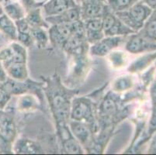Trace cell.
Instances as JSON below:
<instances>
[{"instance_id":"obj_1","label":"cell","mask_w":156,"mask_h":155,"mask_svg":"<svg viewBox=\"0 0 156 155\" xmlns=\"http://www.w3.org/2000/svg\"><path fill=\"white\" fill-rule=\"evenodd\" d=\"M41 79L44 82V94L48 100L56 127L68 125L70 119L72 101L78 95L79 90L68 87L57 72L52 76H41Z\"/></svg>"},{"instance_id":"obj_2","label":"cell","mask_w":156,"mask_h":155,"mask_svg":"<svg viewBox=\"0 0 156 155\" xmlns=\"http://www.w3.org/2000/svg\"><path fill=\"white\" fill-rule=\"evenodd\" d=\"M128 109L124 105L122 94L109 90L98 102L97 118L100 130L114 128L120 122L127 118Z\"/></svg>"},{"instance_id":"obj_3","label":"cell","mask_w":156,"mask_h":155,"mask_svg":"<svg viewBox=\"0 0 156 155\" xmlns=\"http://www.w3.org/2000/svg\"><path fill=\"white\" fill-rule=\"evenodd\" d=\"M98 103L90 96H75L72 101L70 119L86 123L93 129L96 136L100 130L97 118Z\"/></svg>"},{"instance_id":"obj_4","label":"cell","mask_w":156,"mask_h":155,"mask_svg":"<svg viewBox=\"0 0 156 155\" xmlns=\"http://www.w3.org/2000/svg\"><path fill=\"white\" fill-rule=\"evenodd\" d=\"M69 58L68 72L64 83L68 87L76 89L87 78L91 68L89 50L68 55Z\"/></svg>"},{"instance_id":"obj_5","label":"cell","mask_w":156,"mask_h":155,"mask_svg":"<svg viewBox=\"0 0 156 155\" xmlns=\"http://www.w3.org/2000/svg\"><path fill=\"white\" fill-rule=\"evenodd\" d=\"M152 9L139 0L127 10L115 12L119 19L134 32H138L143 27Z\"/></svg>"},{"instance_id":"obj_6","label":"cell","mask_w":156,"mask_h":155,"mask_svg":"<svg viewBox=\"0 0 156 155\" xmlns=\"http://www.w3.org/2000/svg\"><path fill=\"white\" fill-rule=\"evenodd\" d=\"M0 84L11 96H18L23 94L32 93L37 96L41 102H43L44 95L43 91V82H36L30 78L25 81H16L8 78L5 82Z\"/></svg>"},{"instance_id":"obj_7","label":"cell","mask_w":156,"mask_h":155,"mask_svg":"<svg viewBox=\"0 0 156 155\" xmlns=\"http://www.w3.org/2000/svg\"><path fill=\"white\" fill-rule=\"evenodd\" d=\"M101 19L105 37H127L135 33L122 22L109 6L105 10Z\"/></svg>"},{"instance_id":"obj_8","label":"cell","mask_w":156,"mask_h":155,"mask_svg":"<svg viewBox=\"0 0 156 155\" xmlns=\"http://www.w3.org/2000/svg\"><path fill=\"white\" fill-rule=\"evenodd\" d=\"M69 126L75 138L79 142L86 153H90L94 144L95 134L89 124L69 119Z\"/></svg>"},{"instance_id":"obj_9","label":"cell","mask_w":156,"mask_h":155,"mask_svg":"<svg viewBox=\"0 0 156 155\" xmlns=\"http://www.w3.org/2000/svg\"><path fill=\"white\" fill-rule=\"evenodd\" d=\"M127 37H104L100 41L89 46V55L91 57H100V58L106 57L113 50L117 49L119 47L124 44Z\"/></svg>"},{"instance_id":"obj_10","label":"cell","mask_w":156,"mask_h":155,"mask_svg":"<svg viewBox=\"0 0 156 155\" xmlns=\"http://www.w3.org/2000/svg\"><path fill=\"white\" fill-rule=\"evenodd\" d=\"M124 47L127 53L131 55L151 52L156 50L155 42L147 39L138 32L134 33L127 37Z\"/></svg>"},{"instance_id":"obj_11","label":"cell","mask_w":156,"mask_h":155,"mask_svg":"<svg viewBox=\"0 0 156 155\" xmlns=\"http://www.w3.org/2000/svg\"><path fill=\"white\" fill-rule=\"evenodd\" d=\"M56 130L64 153L71 154H81L86 153L82 145L72 135L69 124L57 127Z\"/></svg>"},{"instance_id":"obj_12","label":"cell","mask_w":156,"mask_h":155,"mask_svg":"<svg viewBox=\"0 0 156 155\" xmlns=\"http://www.w3.org/2000/svg\"><path fill=\"white\" fill-rule=\"evenodd\" d=\"M73 23H61L51 25L48 30L51 46L54 48H61L69 40L74 30Z\"/></svg>"},{"instance_id":"obj_13","label":"cell","mask_w":156,"mask_h":155,"mask_svg":"<svg viewBox=\"0 0 156 155\" xmlns=\"http://www.w3.org/2000/svg\"><path fill=\"white\" fill-rule=\"evenodd\" d=\"M82 20L101 18L108 5L106 0H83L79 3Z\"/></svg>"},{"instance_id":"obj_14","label":"cell","mask_w":156,"mask_h":155,"mask_svg":"<svg viewBox=\"0 0 156 155\" xmlns=\"http://www.w3.org/2000/svg\"><path fill=\"white\" fill-rule=\"evenodd\" d=\"M79 5L76 0H47L41 5V9L44 17H48L58 15Z\"/></svg>"},{"instance_id":"obj_15","label":"cell","mask_w":156,"mask_h":155,"mask_svg":"<svg viewBox=\"0 0 156 155\" xmlns=\"http://www.w3.org/2000/svg\"><path fill=\"white\" fill-rule=\"evenodd\" d=\"M83 23L86 41L89 45L93 44L104 37L101 18L88 19L83 21Z\"/></svg>"},{"instance_id":"obj_16","label":"cell","mask_w":156,"mask_h":155,"mask_svg":"<svg viewBox=\"0 0 156 155\" xmlns=\"http://www.w3.org/2000/svg\"><path fill=\"white\" fill-rule=\"evenodd\" d=\"M41 103L39 98L34 94H23L18 96L16 102V109L20 113H29L39 109Z\"/></svg>"},{"instance_id":"obj_17","label":"cell","mask_w":156,"mask_h":155,"mask_svg":"<svg viewBox=\"0 0 156 155\" xmlns=\"http://www.w3.org/2000/svg\"><path fill=\"white\" fill-rule=\"evenodd\" d=\"M45 19L50 25L61 23H73L78 22L79 20H82L80 6L79 5L75 8L68 9L58 15L45 17Z\"/></svg>"},{"instance_id":"obj_18","label":"cell","mask_w":156,"mask_h":155,"mask_svg":"<svg viewBox=\"0 0 156 155\" xmlns=\"http://www.w3.org/2000/svg\"><path fill=\"white\" fill-rule=\"evenodd\" d=\"M12 151L16 153H40L42 149L36 142L27 138H16L12 145Z\"/></svg>"},{"instance_id":"obj_19","label":"cell","mask_w":156,"mask_h":155,"mask_svg":"<svg viewBox=\"0 0 156 155\" xmlns=\"http://www.w3.org/2000/svg\"><path fill=\"white\" fill-rule=\"evenodd\" d=\"M17 130L12 117L6 116L5 120L0 127V139L5 143H9L12 146L16 139Z\"/></svg>"},{"instance_id":"obj_20","label":"cell","mask_w":156,"mask_h":155,"mask_svg":"<svg viewBox=\"0 0 156 155\" xmlns=\"http://www.w3.org/2000/svg\"><path fill=\"white\" fill-rule=\"evenodd\" d=\"M4 13L13 21L23 19L26 16L27 12L23 5L20 1H2Z\"/></svg>"},{"instance_id":"obj_21","label":"cell","mask_w":156,"mask_h":155,"mask_svg":"<svg viewBox=\"0 0 156 155\" xmlns=\"http://www.w3.org/2000/svg\"><path fill=\"white\" fill-rule=\"evenodd\" d=\"M3 65L8 78L16 81H25L29 79L27 63H8Z\"/></svg>"},{"instance_id":"obj_22","label":"cell","mask_w":156,"mask_h":155,"mask_svg":"<svg viewBox=\"0 0 156 155\" xmlns=\"http://www.w3.org/2000/svg\"><path fill=\"white\" fill-rule=\"evenodd\" d=\"M134 85V76L130 75H122L117 76L111 82V89L113 92L118 94H124L133 89Z\"/></svg>"},{"instance_id":"obj_23","label":"cell","mask_w":156,"mask_h":155,"mask_svg":"<svg viewBox=\"0 0 156 155\" xmlns=\"http://www.w3.org/2000/svg\"><path fill=\"white\" fill-rule=\"evenodd\" d=\"M106 57L112 69L120 70L128 66V56L126 51L115 49Z\"/></svg>"},{"instance_id":"obj_24","label":"cell","mask_w":156,"mask_h":155,"mask_svg":"<svg viewBox=\"0 0 156 155\" xmlns=\"http://www.w3.org/2000/svg\"><path fill=\"white\" fill-rule=\"evenodd\" d=\"M25 19L31 28L42 27L48 30L51 26L45 19V17L42 12L41 6L32 9L28 11L25 16Z\"/></svg>"},{"instance_id":"obj_25","label":"cell","mask_w":156,"mask_h":155,"mask_svg":"<svg viewBox=\"0 0 156 155\" xmlns=\"http://www.w3.org/2000/svg\"><path fill=\"white\" fill-rule=\"evenodd\" d=\"M156 60V53H148L134 60L127 66V70L129 73L135 74L143 72L149 66L153 61Z\"/></svg>"},{"instance_id":"obj_26","label":"cell","mask_w":156,"mask_h":155,"mask_svg":"<svg viewBox=\"0 0 156 155\" xmlns=\"http://www.w3.org/2000/svg\"><path fill=\"white\" fill-rule=\"evenodd\" d=\"M0 32L11 41H16L17 30L15 22L5 13L0 16Z\"/></svg>"},{"instance_id":"obj_27","label":"cell","mask_w":156,"mask_h":155,"mask_svg":"<svg viewBox=\"0 0 156 155\" xmlns=\"http://www.w3.org/2000/svg\"><path fill=\"white\" fill-rule=\"evenodd\" d=\"M142 36L150 41H156V10L152 11L150 16L147 18L143 27L138 31Z\"/></svg>"},{"instance_id":"obj_28","label":"cell","mask_w":156,"mask_h":155,"mask_svg":"<svg viewBox=\"0 0 156 155\" xmlns=\"http://www.w3.org/2000/svg\"><path fill=\"white\" fill-rule=\"evenodd\" d=\"M30 33L34 40V43L38 48L44 49L51 45L48 31L47 30V29L42 27L31 28Z\"/></svg>"},{"instance_id":"obj_29","label":"cell","mask_w":156,"mask_h":155,"mask_svg":"<svg viewBox=\"0 0 156 155\" xmlns=\"http://www.w3.org/2000/svg\"><path fill=\"white\" fill-rule=\"evenodd\" d=\"M139 0H106L109 8L113 12L127 10Z\"/></svg>"},{"instance_id":"obj_30","label":"cell","mask_w":156,"mask_h":155,"mask_svg":"<svg viewBox=\"0 0 156 155\" xmlns=\"http://www.w3.org/2000/svg\"><path fill=\"white\" fill-rule=\"evenodd\" d=\"M14 56V49L12 44L0 49V62L2 64L9 63Z\"/></svg>"},{"instance_id":"obj_31","label":"cell","mask_w":156,"mask_h":155,"mask_svg":"<svg viewBox=\"0 0 156 155\" xmlns=\"http://www.w3.org/2000/svg\"><path fill=\"white\" fill-rule=\"evenodd\" d=\"M18 43H20V44L24 46L25 48H28L33 45L34 43V40H33L32 35L31 33H17V38L16 41Z\"/></svg>"},{"instance_id":"obj_32","label":"cell","mask_w":156,"mask_h":155,"mask_svg":"<svg viewBox=\"0 0 156 155\" xmlns=\"http://www.w3.org/2000/svg\"><path fill=\"white\" fill-rule=\"evenodd\" d=\"M16 26V30L17 33H30L31 27L27 21L26 20L25 17L23 19H19V20L14 21Z\"/></svg>"},{"instance_id":"obj_33","label":"cell","mask_w":156,"mask_h":155,"mask_svg":"<svg viewBox=\"0 0 156 155\" xmlns=\"http://www.w3.org/2000/svg\"><path fill=\"white\" fill-rule=\"evenodd\" d=\"M12 96L9 95L0 84V110H3L5 108L8 102L11 99Z\"/></svg>"},{"instance_id":"obj_34","label":"cell","mask_w":156,"mask_h":155,"mask_svg":"<svg viewBox=\"0 0 156 155\" xmlns=\"http://www.w3.org/2000/svg\"><path fill=\"white\" fill-rule=\"evenodd\" d=\"M156 131V109H154V113L151 116L148 126V134L151 135Z\"/></svg>"},{"instance_id":"obj_35","label":"cell","mask_w":156,"mask_h":155,"mask_svg":"<svg viewBox=\"0 0 156 155\" xmlns=\"http://www.w3.org/2000/svg\"><path fill=\"white\" fill-rule=\"evenodd\" d=\"M150 95H151L153 108L156 109V81L151 85V89H150Z\"/></svg>"},{"instance_id":"obj_36","label":"cell","mask_w":156,"mask_h":155,"mask_svg":"<svg viewBox=\"0 0 156 155\" xmlns=\"http://www.w3.org/2000/svg\"><path fill=\"white\" fill-rule=\"evenodd\" d=\"M8 79V75L6 74V71L5 69L3 64L0 62V83L5 82Z\"/></svg>"},{"instance_id":"obj_37","label":"cell","mask_w":156,"mask_h":155,"mask_svg":"<svg viewBox=\"0 0 156 155\" xmlns=\"http://www.w3.org/2000/svg\"><path fill=\"white\" fill-rule=\"evenodd\" d=\"M152 10H156V0H141Z\"/></svg>"},{"instance_id":"obj_38","label":"cell","mask_w":156,"mask_h":155,"mask_svg":"<svg viewBox=\"0 0 156 155\" xmlns=\"http://www.w3.org/2000/svg\"><path fill=\"white\" fill-rule=\"evenodd\" d=\"M5 117H6V115H4L2 114L1 112H0V127H1V126H2V123H3V121L5 120Z\"/></svg>"},{"instance_id":"obj_39","label":"cell","mask_w":156,"mask_h":155,"mask_svg":"<svg viewBox=\"0 0 156 155\" xmlns=\"http://www.w3.org/2000/svg\"><path fill=\"white\" fill-rule=\"evenodd\" d=\"M4 14V10H3V6H2V2H0V16Z\"/></svg>"},{"instance_id":"obj_40","label":"cell","mask_w":156,"mask_h":155,"mask_svg":"<svg viewBox=\"0 0 156 155\" xmlns=\"http://www.w3.org/2000/svg\"><path fill=\"white\" fill-rule=\"evenodd\" d=\"M36 1L38 2H42V3H44V2H46L47 0H36Z\"/></svg>"},{"instance_id":"obj_41","label":"cell","mask_w":156,"mask_h":155,"mask_svg":"<svg viewBox=\"0 0 156 155\" xmlns=\"http://www.w3.org/2000/svg\"><path fill=\"white\" fill-rule=\"evenodd\" d=\"M5 1H20V0H5Z\"/></svg>"},{"instance_id":"obj_42","label":"cell","mask_w":156,"mask_h":155,"mask_svg":"<svg viewBox=\"0 0 156 155\" xmlns=\"http://www.w3.org/2000/svg\"><path fill=\"white\" fill-rule=\"evenodd\" d=\"M76 1H77V2H78V3H80V2H82V1H83V0H76Z\"/></svg>"},{"instance_id":"obj_43","label":"cell","mask_w":156,"mask_h":155,"mask_svg":"<svg viewBox=\"0 0 156 155\" xmlns=\"http://www.w3.org/2000/svg\"><path fill=\"white\" fill-rule=\"evenodd\" d=\"M2 1H3V0H0V2H2Z\"/></svg>"}]
</instances>
